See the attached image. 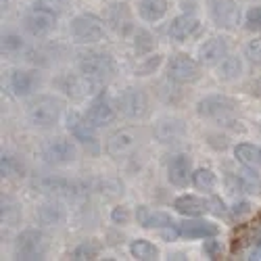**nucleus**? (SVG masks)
Listing matches in <instances>:
<instances>
[{"instance_id": "obj_29", "label": "nucleus", "mask_w": 261, "mask_h": 261, "mask_svg": "<svg viewBox=\"0 0 261 261\" xmlns=\"http://www.w3.org/2000/svg\"><path fill=\"white\" fill-rule=\"evenodd\" d=\"M234 180H236V188H241L247 194H261V178L257 176L255 171H251V167L245 169H238L234 173Z\"/></svg>"}, {"instance_id": "obj_1", "label": "nucleus", "mask_w": 261, "mask_h": 261, "mask_svg": "<svg viewBox=\"0 0 261 261\" xmlns=\"http://www.w3.org/2000/svg\"><path fill=\"white\" fill-rule=\"evenodd\" d=\"M65 109V100L57 94H38L28 102L25 115L28 121L38 129H48L55 127L61 121Z\"/></svg>"}, {"instance_id": "obj_7", "label": "nucleus", "mask_w": 261, "mask_h": 261, "mask_svg": "<svg viewBox=\"0 0 261 261\" xmlns=\"http://www.w3.org/2000/svg\"><path fill=\"white\" fill-rule=\"evenodd\" d=\"M67 129L73 140H77L86 150L92 155L100 153V140H98V127L86 117L84 113H69L67 115Z\"/></svg>"}, {"instance_id": "obj_6", "label": "nucleus", "mask_w": 261, "mask_h": 261, "mask_svg": "<svg viewBox=\"0 0 261 261\" xmlns=\"http://www.w3.org/2000/svg\"><path fill=\"white\" fill-rule=\"evenodd\" d=\"M165 75L169 82L176 84H194L203 75V65L199 63V59L178 53L165 61Z\"/></svg>"}, {"instance_id": "obj_32", "label": "nucleus", "mask_w": 261, "mask_h": 261, "mask_svg": "<svg viewBox=\"0 0 261 261\" xmlns=\"http://www.w3.org/2000/svg\"><path fill=\"white\" fill-rule=\"evenodd\" d=\"M165 63V57L159 55V53H153V55H148V57H142V61L138 63V67H136V75L138 77H148V75H153L161 69V65Z\"/></svg>"}, {"instance_id": "obj_21", "label": "nucleus", "mask_w": 261, "mask_h": 261, "mask_svg": "<svg viewBox=\"0 0 261 261\" xmlns=\"http://www.w3.org/2000/svg\"><path fill=\"white\" fill-rule=\"evenodd\" d=\"M201 30H203V25H201V21L197 17H194L192 13H182V15L171 19L167 34H169L171 40H176V42H186L190 38H197L201 34Z\"/></svg>"}, {"instance_id": "obj_19", "label": "nucleus", "mask_w": 261, "mask_h": 261, "mask_svg": "<svg viewBox=\"0 0 261 261\" xmlns=\"http://www.w3.org/2000/svg\"><path fill=\"white\" fill-rule=\"evenodd\" d=\"M86 117H88L96 127H107V125H111L115 119H117V109H115V105H111V100H109L102 92L100 94H96L92 100H90V105H88V109H86V113H84Z\"/></svg>"}, {"instance_id": "obj_26", "label": "nucleus", "mask_w": 261, "mask_h": 261, "mask_svg": "<svg viewBox=\"0 0 261 261\" xmlns=\"http://www.w3.org/2000/svg\"><path fill=\"white\" fill-rule=\"evenodd\" d=\"M167 0H140L138 3V15L140 19L148 21V23H157L167 15Z\"/></svg>"}, {"instance_id": "obj_9", "label": "nucleus", "mask_w": 261, "mask_h": 261, "mask_svg": "<svg viewBox=\"0 0 261 261\" xmlns=\"http://www.w3.org/2000/svg\"><path fill=\"white\" fill-rule=\"evenodd\" d=\"M55 86L61 92L67 94V96L80 100V98H88V96L98 94L100 82H96V80H92L88 75H84L80 71V73H63L61 77H57Z\"/></svg>"}, {"instance_id": "obj_13", "label": "nucleus", "mask_w": 261, "mask_h": 261, "mask_svg": "<svg viewBox=\"0 0 261 261\" xmlns=\"http://www.w3.org/2000/svg\"><path fill=\"white\" fill-rule=\"evenodd\" d=\"M57 28V13L48 7H34L23 17V30L32 38H44Z\"/></svg>"}, {"instance_id": "obj_30", "label": "nucleus", "mask_w": 261, "mask_h": 261, "mask_svg": "<svg viewBox=\"0 0 261 261\" xmlns=\"http://www.w3.org/2000/svg\"><path fill=\"white\" fill-rule=\"evenodd\" d=\"M129 255L138 261H155V259H159V249L155 243L146 241V238H136V241H132V245H129Z\"/></svg>"}, {"instance_id": "obj_42", "label": "nucleus", "mask_w": 261, "mask_h": 261, "mask_svg": "<svg viewBox=\"0 0 261 261\" xmlns=\"http://www.w3.org/2000/svg\"><path fill=\"white\" fill-rule=\"evenodd\" d=\"M255 94H257V96H261V77H257V80H255Z\"/></svg>"}, {"instance_id": "obj_40", "label": "nucleus", "mask_w": 261, "mask_h": 261, "mask_svg": "<svg viewBox=\"0 0 261 261\" xmlns=\"http://www.w3.org/2000/svg\"><path fill=\"white\" fill-rule=\"evenodd\" d=\"M203 251L209 259H220L224 255V247L220 241H213V238H205V245H203Z\"/></svg>"}, {"instance_id": "obj_17", "label": "nucleus", "mask_w": 261, "mask_h": 261, "mask_svg": "<svg viewBox=\"0 0 261 261\" xmlns=\"http://www.w3.org/2000/svg\"><path fill=\"white\" fill-rule=\"evenodd\" d=\"M232 50V42L226 36H213L205 40L199 46V63L203 67H215L220 61H224Z\"/></svg>"}, {"instance_id": "obj_34", "label": "nucleus", "mask_w": 261, "mask_h": 261, "mask_svg": "<svg viewBox=\"0 0 261 261\" xmlns=\"http://www.w3.org/2000/svg\"><path fill=\"white\" fill-rule=\"evenodd\" d=\"M42 188H44L46 192H65V194H71L75 184L69 182V180H61V178H44L40 182Z\"/></svg>"}, {"instance_id": "obj_28", "label": "nucleus", "mask_w": 261, "mask_h": 261, "mask_svg": "<svg viewBox=\"0 0 261 261\" xmlns=\"http://www.w3.org/2000/svg\"><path fill=\"white\" fill-rule=\"evenodd\" d=\"M155 46H157L155 36L150 34L148 30H144V28H136V32H134V36H132L134 55H136V57H148V55L155 53Z\"/></svg>"}, {"instance_id": "obj_12", "label": "nucleus", "mask_w": 261, "mask_h": 261, "mask_svg": "<svg viewBox=\"0 0 261 261\" xmlns=\"http://www.w3.org/2000/svg\"><path fill=\"white\" fill-rule=\"evenodd\" d=\"M42 157H44L46 163H50L55 167L71 165L77 159V144L71 138L57 136V138H53L44 144V148H42Z\"/></svg>"}, {"instance_id": "obj_37", "label": "nucleus", "mask_w": 261, "mask_h": 261, "mask_svg": "<svg viewBox=\"0 0 261 261\" xmlns=\"http://www.w3.org/2000/svg\"><path fill=\"white\" fill-rule=\"evenodd\" d=\"M245 59L253 67H261V38H253L245 46Z\"/></svg>"}, {"instance_id": "obj_27", "label": "nucleus", "mask_w": 261, "mask_h": 261, "mask_svg": "<svg viewBox=\"0 0 261 261\" xmlns=\"http://www.w3.org/2000/svg\"><path fill=\"white\" fill-rule=\"evenodd\" d=\"M190 184H192L194 190H199L203 194H213V190L217 188V176H215V171L209 169V167H199V169L192 171Z\"/></svg>"}, {"instance_id": "obj_24", "label": "nucleus", "mask_w": 261, "mask_h": 261, "mask_svg": "<svg viewBox=\"0 0 261 261\" xmlns=\"http://www.w3.org/2000/svg\"><path fill=\"white\" fill-rule=\"evenodd\" d=\"M213 69H215V77L220 82H236L245 73V63H243V57L230 53L224 61L217 63Z\"/></svg>"}, {"instance_id": "obj_3", "label": "nucleus", "mask_w": 261, "mask_h": 261, "mask_svg": "<svg viewBox=\"0 0 261 261\" xmlns=\"http://www.w3.org/2000/svg\"><path fill=\"white\" fill-rule=\"evenodd\" d=\"M77 69L84 75H88V77L102 84V82L111 80L115 75L117 63H115L111 53L90 48V50H84V53L77 55Z\"/></svg>"}, {"instance_id": "obj_8", "label": "nucleus", "mask_w": 261, "mask_h": 261, "mask_svg": "<svg viewBox=\"0 0 261 261\" xmlns=\"http://www.w3.org/2000/svg\"><path fill=\"white\" fill-rule=\"evenodd\" d=\"M207 13L220 30H236L243 19L236 0H207Z\"/></svg>"}, {"instance_id": "obj_16", "label": "nucleus", "mask_w": 261, "mask_h": 261, "mask_svg": "<svg viewBox=\"0 0 261 261\" xmlns=\"http://www.w3.org/2000/svg\"><path fill=\"white\" fill-rule=\"evenodd\" d=\"M40 86H42V75L38 69H15L9 75V88L19 98L34 96Z\"/></svg>"}, {"instance_id": "obj_25", "label": "nucleus", "mask_w": 261, "mask_h": 261, "mask_svg": "<svg viewBox=\"0 0 261 261\" xmlns=\"http://www.w3.org/2000/svg\"><path fill=\"white\" fill-rule=\"evenodd\" d=\"M234 157L245 167L257 169V167H261V146H257L253 142H238L234 146Z\"/></svg>"}, {"instance_id": "obj_18", "label": "nucleus", "mask_w": 261, "mask_h": 261, "mask_svg": "<svg viewBox=\"0 0 261 261\" xmlns=\"http://www.w3.org/2000/svg\"><path fill=\"white\" fill-rule=\"evenodd\" d=\"M178 230H180V236L188 238V241H205V238H215L220 234V226L215 222H209V220H203L201 217H186L178 224Z\"/></svg>"}, {"instance_id": "obj_38", "label": "nucleus", "mask_w": 261, "mask_h": 261, "mask_svg": "<svg viewBox=\"0 0 261 261\" xmlns=\"http://www.w3.org/2000/svg\"><path fill=\"white\" fill-rule=\"evenodd\" d=\"M13 213L21 215L19 205L11 197H3V222L5 224H9V226H15L17 224V217H13Z\"/></svg>"}, {"instance_id": "obj_22", "label": "nucleus", "mask_w": 261, "mask_h": 261, "mask_svg": "<svg viewBox=\"0 0 261 261\" xmlns=\"http://www.w3.org/2000/svg\"><path fill=\"white\" fill-rule=\"evenodd\" d=\"M134 220L138 222V226L146 228V230H165V228H173L178 226L173 222V217L165 211H159V209H150L148 205H138L136 211H134Z\"/></svg>"}, {"instance_id": "obj_33", "label": "nucleus", "mask_w": 261, "mask_h": 261, "mask_svg": "<svg viewBox=\"0 0 261 261\" xmlns=\"http://www.w3.org/2000/svg\"><path fill=\"white\" fill-rule=\"evenodd\" d=\"M100 243L94 241V238H90V241H84L80 243L73 251H71V259L75 261H86V259H96L100 255Z\"/></svg>"}, {"instance_id": "obj_35", "label": "nucleus", "mask_w": 261, "mask_h": 261, "mask_svg": "<svg viewBox=\"0 0 261 261\" xmlns=\"http://www.w3.org/2000/svg\"><path fill=\"white\" fill-rule=\"evenodd\" d=\"M245 30L251 34H261V7H249L245 13Z\"/></svg>"}, {"instance_id": "obj_5", "label": "nucleus", "mask_w": 261, "mask_h": 261, "mask_svg": "<svg viewBox=\"0 0 261 261\" xmlns=\"http://www.w3.org/2000/svg\"><path fill=\"white\" fill-rule=\"evenodd\" d=\"M115 109H117V113L123 115L125 119L144 121L150 115V98L144 92V88H138V86H127V88H123L117 94Z\"/></svg>"}, {"instance_id": "obj_2", "label": "nucleus", "mask_w": 261, "mask_h": 261, "mask_svg": "<svg viewBox=\"0 0 261 261\" xmlns=\"http://www.w3.org/2000/svg\"><path fill=\"white\" fill-rule=\"evenodd\" d=\"M238 105L232 96L226 94H207L197 102V115L201 119L213 121L217 125L230 127L236 123V113H238Z\"/></svg>"}, {"instance_id": "obj_14", "label": "nucleus", "mask_w": 261, "mask_h": 261, "mask_svg": "<svg viewBox=\"0 0 261 261\" xmlns=\"http://www.w3.org/2000/svg\"><path fill=\"white\" fill-rule=\"evenodd\" d=\"M153 134H155L157 142H161V144H180L188 136V123L182 117L165 115L155 121Z\"/></svg>"}, {"instance_id": "obj_41", "label": "nucleus", "mask_w": 261, "mask_h": 261, "mask_svg": "<svg viewBox=\"0 0 261 261\" xmlns=\"http://www.w3.org/2000/svg\"><path fill=\"white\" fill-rule=\"evenodd\" d=\"M182 9H184V13H192L194 15V9H197V5H194V3H186V0H184Z\"/></svg>"}, {"instance_id": "obj_11", "label": "nucleus", "mask_w": 261, "mask_h": 261, "mask_svg": "<svg viewBox=\"0 0 261 261\" xmlns=\"http://www.w3.org/2000/svg\"><path fill=\"white\" fill-rule=\"evenodd\" d=\"M46 251H48L46 236L42 234L40 230H36V228L23 230L15 241V255L19 259H28V261L42 259L46 255Z\"/></svg>"}, {"instance_id": "obj_4", "label": "nucleus", "mask_w": 261, "mask_h": 261, "mask_svg": "<svg viewBox=\"0 0 261 261\" xmlns=\"http://www.w3.org/2000/svg\"><path fill=\"white\" fill-rule=\"evenodd\" d=\"M105 19L92 15V13H80L71 19L69 23V36L75 44L82 46H90V44H98L105 40L107 28H105Z\"/></svg>"}, {"instance_id": "obj_10", "label": "nucleus", "mask_w": 261, "mask_h": 261, "mask_svg": "<svg viewBox=\"0 0 261 261\" xmlns=\"http://www.w3.org/2000/svg\"><path fill=\"white\" fill-rule=\"evenodd\" d=\"M138 144H140V132L136 127H119L107 138L105 150L109 157L123 159L127 155H132Z\"/></svg>"}, {"instance_id": "obj_36", "label": "nucleus", "mask_w": 261, "mask_h": 261, "mask_svg": "<svg viewBox=\"0 0 261 261\" xmlns=\"http://www.w3.org/2000/svg\"><path fill=\"white\" fill-rule=\"evenodd\" d=\"M25 46V42L17 34H5L3 36V55H17Z\"/></svg>"}, {"instance_id": "obj_15", "label": "nucleus", "mask_w": 261, "mask_h": 261, "mask_svg": "<svg viewBox=\"0 0 261 261\" xmlns=\"http://www.w3.org/2000/svg\"><path fill=\"white\" fill-rule=\"evenodd\" d=\"M105 23L111 28L115 34H119L123 38L136 32L132 9H129L125 3H113V5H109L107 11H105Z\"/></svg>"}, {"instance_id": "obj_23", "label": "nucleus", "mask_w": 261, "mask_h": 261, "mask_svg": "<svg viewBox=\"0 0 261 261\" xmlns=\"http://www.w3.org/2000/svg\"><path fill=\"white\" fill-rule=\"evenodd\" d=\"M173 209L184 217H201L211 211V201L199 194H182V197L173 199Z\"/></svg>"}, {"instance_id": "obj_31", "label": "nucleus", "mask_w": 261, "mask_h": 261, "mask_svg": "<svg viewBox=\"0 0 261 261\" xmlns=\"http://www.w3.org/2000/svg\"><path fill=\"white\" fill-rule=\"evenodd\" d=\"M38 220L46 226H59L65 222V209L59 203H46L38 209Z\"/></svg>"}, {"instance_id": "obj_39", "label": "nucleus", "mask_w": 261, "mask_h": 261, "mask_svg": "<svg viewBox=\"0 0 261 261\" xmlns=\"http://www.w3.org/2000/svg\"><path fill=\"white\" fill-rule=\"evenodd\" d=\"M132 217H134V213L129 211V207H125V205H117L111 211V222L117 224V226H127L129 222H132Z\"/></svg>"}, {"instance_id": "obj_20", "label": "nucleus", "mask_w": 261, "mask_h": 261, "mask_svg": "<svg viewBox=\"0 0 261 261\" xmlns=\"http://www.w3.org/2000/svg\"><path fill=\"white\" fill-rule=\"evenodd\" d=\"M192 157L190 153H178L173 155L167 163V180L176 188H186L192 178Z\"/></svg>"}]
</instances>
